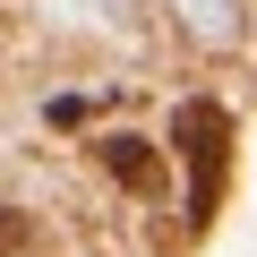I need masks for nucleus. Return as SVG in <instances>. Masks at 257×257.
<instances>
[{
	"instance_id": "f257e3e1",
	"label": "nucleus",
	"mask_w": 257,
	"mask_h": 257,
	"mask_svg": "<svg viewBox=\"0 0 257 257\" xmlns=\"http://www.w3.org/2000/svg\"><path fill=\"white\" fill-rule=\"evenodd\" d=\"M172 155L189 163V231H206L223 206V180H231V111L214 94H189L172 111Z\"/></svg>"
},
{
	"instance_id": "f03ea898",
	"label": "nucleus",
	"mask_w": 257,
	"mask_h": 257,
	"mask_svg": "<svg viewBox=\"0 0 257 257\" xmlns=\"http://www.w3.org/2000/svg\"><path fill=\"white\" fill-rule=\"evenodd\" d=\"M94 163H103L120 189H138V197L163 189V155H155V138H138V128H103V138H94Z\"/></svg>"
},
{
	"instance_id": "7ed1b4c3",
	"label": "nucleus",
	"mask_w": 257,
	"mask_h": 257,
	"mask_svg": "<svg viewBox=\"0 0 257 257\" xmlns=\"http://www.w3.org/2000/svg\"><path fill=\"white\" fill-rule=\"evenodd\" d=\"M0 257H52L43 214H26V206H9V197H0Z\"/></svg>"
}]
</instances>
